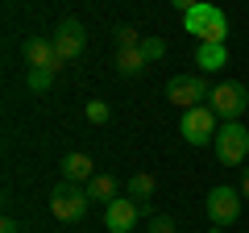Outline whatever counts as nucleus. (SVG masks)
<instances>
[{"instance_id": "1", "label": "nucleus", "mask_w": 249, "mask_h": 233, "mask_svg": "<svg viewBox=\"0 0 249 233\" xmlns=\"http://www.w3.org/2000/svg\"><path fill=\"white\" fill-rule=\"evenodd\" d=\"M183 29H187V34H196L199 42H224V38H229V17H224L216 4L199 0L191 13H183Z\"/></svg>"}, {"instance_id": "2", "label": "nucleus", "mask_w": 249, "mask_h": 233, "mask_svg": "<svg viewBox=\"0 0 249 233\" xmlns=\"http://www.w3.org/2000/svg\"><path fill=\"white\" fill-rule=\"evenodd\" d=\"M178 129H183V137L191 146H208V142H216V134H220V116H216L212 104H196V108H183Z\"/></svg>"}, {"instance_id": "3", "label": "nucleus", "mask_w": 249, "mask_h": 233, "mask_svg": "<svg viewBox=\"0 0 249 233\" xmlns=\"http://www.w3.org/2000/svg\"><path fill=\"white\" fill-rule=\"evenodd\" d=\"M212 146H216V158H220L224 167H241V162L249 158V129L241 125V121H224Z\"/></svg>"}, {"instance_id": "4", "label": "nucleus", "mask_w": 249, "mask_h": 233, "mask_svg": "<svg viewBox=\"0 0 249 233\" xmlns=\"http://www.w3.org/2000/svg\"><path fill=\"white\" fill-rule=\"evenodd\" d=\"M88 204H91V196H88V188H79V183L62 179L58 188L50 192V213L58 216V221H79V216L88 213Z\"/></svg>"}, {"instance_id": "5", "label": "nucleus", "mask_w": 249, "mask_h": 233, "mask_svg": "<svg viewBox=\"0 0 249 233\" xmlns=\"http://www.w3.org/2000/svg\"><path fill=\"white\" fill-rule=\"evenodd\" d=\"M208 100H212L216 116H224V121H237V116L249 108V92H245V83H237V79H224V83H216Z\"/></svg>"}, {"instance_id": "6", "label": "nucleus", "mask_w": 249, "mask_h": 233, "mask_svg": "<svg viewBox=\"0 0 249 233\" xmlns=\"http://www.w3.org/2000/svg\"><path fill=\"white\" fill-rule=\"evenodd\" d=\"M208 96H212V88H208L204 75H175V79L166 83V100L178 104V108H196V104H204Z\"/></svg>"}, {"instance_id": "7", "label": "nucleus", "mask_w": 249, "mask_h": 233, "mask_svg": "<svg viewBox=\"0 0 249 233\" xmlns=\"http://www.w3.org/2000/svg\"><path fill=\"white\" fill-rule=\"evenodd\" d=\"M208 216H212V225H232L241 216V192L237 188H212L208 192Z\"/></svg>"}, {"instance_id": "8", "label": "nucleus", "mask_w": 249, "mask_h": 233, "mask_svg": "<svg viewBox=\"0 0 249 233\" xmlns=\"http://www.w3.org/2000/svg\"><path fill=\"white\" fill-rule=\"evenodd\" d=\"M137 216H142V204L129 200V196H116L112 204H104V225H108V233H133Z\"/></svg>"}, {"instance_id": "9", "label": "nucleus", "mask_w": 249, "mask_h": 233, "mask_svg": "<svg viewBox=\"0 0 249 233\" xmlns=\"http://www.w3.org/2000/svg\"><path fill=\"white\" fill-rule=\"evenodd\" d=\"M83 46H88V38H83V25H79L75 17L62 21V25L54 29V50H58L62 63H75V58L83 54Z\"/></svg>"}, {"instance_id": "10", "label": "nucleus", "mask_w": 249, "mask_h": 233, "mask_svg": "<svg viewBox=\"0 0 249 233\" xmlns=\"http://www.w3.org/2000/svg\"><path fill=\"white\" fill-rule=\"evenodd\" d=\"M25 67H46V71H54L58 75L62 71V58H58V50H54V38H29L25 42Z\"/></svg>"}, {"instance_id": "11", "label": "nucleus", "mask_w": 249, "mask_h": 233, "mask_svg": "<svg viewBox=\"0 0 249 233\" xmlns=\"http://www.w3.org/2000/svg\"><path fill=\"white\" fill-rule=\"evenodd\" d=\"M58 167H62V179L67 183H91L96 179V162H91V154H83V150H71Z\"/></svg>"}, {"instance_id": "12", "label": "nucleus", "mask_w": 249, "mask_h": 233, "mask_svg": "<svg viewBox=\"0 0 249 233\" xmlns=\"http://www.w3.org/2000/svg\"><path fill=\"white\" fill-rule=\"evenodd\" d=\"M196 67L199 71H220V67H229V46L224 42H199Z\"/></svg>"}, {"instance_id": "13", "label": "nucleus", "mask_w": 249, "mask_h": 233, "mask_svg": "<svg viewBox=\"0 0 249 233\" xmlns=\"http://www.w3.org/2000/svg\"><path fill=\"white\" fill-rule=\"evenodd\" d=\"M145 67H150V58H145L142 46H121V50H116V71L121 75H137V71H145Z\"/></svg>"}, {"instance_id": "14", "label": "nucleus", "mask_w": 249, "mask_h": 233, "mask_svg": "<svg viewBox=\"0 0 249 233\" xmlns=\"http://www.w3.org/2000/svg\"><path fill=\"white\" fill-rule=\"evenodd\" d=\"M88 196H91V204H112L116 200V179L112 175H96L88 183Z\"/></svg>"}, {"instance_id": "15", "label": "nucleus", "mask_w": 249, "mask_h": 233, "mask_svg": "<svg viewBox=\"0 0 249 233\" xmlns=\"http://www.w3.org/2000/svg\"><path fill=\"white\" fill-rule=\"evenodd\" d=\"M154 188H158V183H154V175H145V171H142V175H133V179H129V192H124V196L142 204V200L154 196Z\"/></svg>"}, {"instance_id": "16", "label": "nucleus", "mask_w": 249, "mask_h": 233, "mask_svg": "<svg viewBox=\"0 0 249 233\" xmlns=\"http://www.w3.org/2000/svg\"><path fill=\"white\" fill-rule=\"evenodd\" d=\"M54 83V71H46V67H29V75H25V88L29 92H46Z\"/></svg>"}, {"instance_id": "17", "label": "nucleus", "mask_w": 249, "mask_h": 233, "mask_svg": "<svg viewBox=\"0 0 249 233\" xmlns=\"http://www.w3.org/2000/svg\"><path fill=\"white\" fill-rule=\"evenodd\" d=\"M83 116H88L91 125H104L108 116H112V108H108L104 100H88V108H83Z\"/></svg>"}, {"instance_id": "18", "label": "nucleus", "mask_w": 249, "mask_h": 233, "mask_svg": "<svg viewBox=\"0 0 249 233\" xmlns=\"http://www.w3.org/2000/svg\"><path fill=\"white\" fill-rule=\"evenodd\" d=\"M142 50H145V58H162V54H166V42H162V38H142Z\"/></svg>"}, {"instance_id": "19", "label": "nucleus", "mask_w": 249, "mask_h": 233, "mask_svg": "<svg viewBox=\"0 0 249 233\" xmlns=\"http://www.w3.org/2000/svg\"><path fill=\"white\" fill-rule=\"evenodd\" d=\"M116 42H121V46H142V34L129 29V25H121V29H116Z\"/></svg>"}, {"instance_id": "20", "label": "nucleus", "mask_w": 249, "mask_h": 233, "mask_svg": "<svg viewBox=\"0 0 249 233\" xmlns=\"http://www.w3.org/2000/svg\"><path fill=\"white\" fill-rule=\"evenodd\" d=\"M150 233H175V221H170V216H158V213H154V216H150Z\"/></svg>"}, {"instance_id": "21", "label": "nucleus", "mask_w": 249, "mask_h": 233, "mask_svg": "<svg viewBox=\"0 0 249 233\" xmlns=\"http://www.w3.org/2000/svg\"><path fill=\"white\" fill-rule=\"evenodd\" d=\"M0 233H21V225L13 221V216H4V221H0Z\"/></svg>"}, {"instance_id": "22", "label": "nucleus", "mask_w": 249, "mask_h": 233, "mask_svg": "<svg viewBox=\"0 0 249 233\" xmlns=\"http://www.w3.org/2000/svg\"><path fill=\"white\" fill-rule=\"evenodd\" d=\"M170 4H175V9H183V13H191V9L199 4V0H170Z\"/></svg>"}, {"instance_id": "23", "label": "nucleus", "mask_w": 249, "mask_h": 233, "mask_svg": "<svg viewBox=\"0 0 249 233\" xmlns=\"http://www.w3.org/2000/svg\"><path fill=\"white\" fill-rule=\"evenodd\" d=\"M241 196L249 200V171H245V179H241Z\"/></svg>"}, {"instance_id": "24", "label": "nucleus", "mask_w": 249, "mask_h": 233, "mask_svg": "<svg viewBox=\"0 0 249 233\" xmlns=\"http://www.w3.org/2000/svg\"><path fill=\"white\" fill-rule=\"evenodd\" d=\"M212 233H224V225H216V229H212Z\"/></svg>"}]
</instances>
